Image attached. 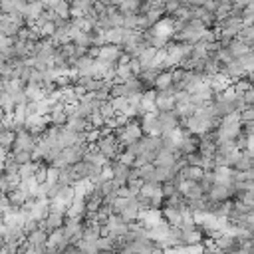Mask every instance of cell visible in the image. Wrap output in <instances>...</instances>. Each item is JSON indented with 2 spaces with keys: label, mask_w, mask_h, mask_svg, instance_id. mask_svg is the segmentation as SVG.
I'll list each match as a JSON object with an SVG mask.
<instances>
[{
  "label": "cell",
  "mask_w": 254,
  "mask_h": 254,
  "mask_svg": "<svg viewBox=\"0 0 254 254\" xmlns=\"http://www.w3.org/2000/svg\"><path fill=\"white\" fill-rule=\"evenodd\" d=\"M95 145H97V149L107 157V159H117V155L123 151V147L119 145V141H117V137H115V133H109V135H103V137H99L97 141H95Z\"/></svg>",
  "instance_id": "6da1fadb"
},
{
  "label": "cell",
  "mask_w": 254,
  "mask_h": 254,
  "mask_svg": "<svg viewBox=\"0 0 254 254\" xmlns=\"http://www.w3.org/2000/svg\"><path fill=\"white\" fill-rule=\"evenodd\" d=\"M208 200L212 202H224V200H234V187L232 185H222V183H214L208 192H206Z\"/></svg>",
  "instance_id": "7a4b0ae2"
},
{
  "label": "cell",
  "mask_w": 254,
  "mask_h": 254,
  "mask_svg": "<svg viewBox=\"0 0 254 254\" xmlns=\"http://www.w3.org/2000/svg\"><path fill=\"white\" fill-rule=\"evenodd\" d=\"M36 143H38V137H34L28 129H20L16 131V141H14V147L12 151H34L36 149Z\"/></svg>",
  "instance_id": "3957f363"
},
{
  "label": "cell",
  "mask_w": 254,
  "mask_h": 254,
  "mask_svg": "<svg viewBox=\"0 0 254 254\" xmlns=\"http://www.w3.org/2000/svg\"><path fill=\"white\" fill-rule=\"evenodd\" d=\"M141 129L143 135H159L161 137V121H159V113H145L141 117Z\"/></svg>",
  "instance_id": "277c9868"
},
{
  "label": "cell",
  "mask_w": 254,
  "mask_h": 254,
  "mask_svg": "<svg viewBox=\"0 0 254 254\" xmlns=\"http://www.w3.org/2000/svg\"><path fill=\"white\" fill-rule=\"evenodd\" d=\"M125 52L121 50V46H115V44H105L99 48L97 52V58L95 60H103V62H111V64H117L121 60Z\"/></svg>",
  "instance_id": "5b68a950"
},
{
  "label": "cell",
  "mask_w": 254,
  "mask_h": 254,
  "mask_svg": "<svg viewBox=\"0 0 254 254\" xmlns=\"http://www.w3.org/2000/svg\"><path fill=\"white\" fill-rule=\"evenodd\" d=\"M177 151L181 153V155H190V153H194V151H198V135H192L190 131H187L185 129V133H183V139L179 141V145H177Z\"/></svg>",
  "instance_id": "8992f818"
},
{
  "label": "cell",
  "mask_w": 254,
  "mask_h": 254,
  "mask_svg": "<svg viewBox=\"0 0 254 254\" xmlns=\"http://www.w3.org/2000/svg\"><path fill=\"white\" fill-rule=\"evenodd\" d=\"M64 222H65V214L50 212L46 218L38 220V228H42V230H46V232L50 234V232H54L56 228H62V226H64Z\"/></svg>",
  "instance_id": "52a82bcc"
},
{
  "label": "cell",
  "mask_w": 254,
  "mask_h": 254,
  "mask_svg": "<svg viewBox=\"0 0 254 254\" xmlns=\"http://www.w3.org/2000/svg\"><path fill=\"white\" fill-rule=\"evenodd\" d=\"M83 232V220L81 218H65L64 222V234L69 238V242H77Z\"/></svg>",
  "instance_id": "ba28073f"
},
{
  "label": "cell",
  "mask_w": 254,
  "mask_h": 254,
  "mask_svg": "<svg viewBox=\"0 0 254 254\" xmlns=\"http://www.w3.org/2000/svg\"><path fill=\"white\" fill-rule=\"evenodd\" d=\"M111 173H113V181L119 185V187H125L127 181H129V173H131V167L123 165L121 161H111Z\"/></svg>",
  "instance_id": "9c48e42d"
},
{
  "label": "cell",
  "mask_w": 254,
  "mask_h": 254,
  "mask_svg": "<svg viewBox=\"0 0 254 254\" xmlns=\"http://www.w3.org/2000/svg\"><path fill=\"white\" fill-rule=\"evenodd\" d=\"M161 212H163L165 222H169L171 226H181V224H183V210H181V208H175V206H161Z\"/></svg>",
  "instance_id": "30bf717a"
},
{
  "label": "cell",
  "mask_w": 254,
  "mask_h": 254,
  "mask_svg": "<svg viewBox=\"0 0 254 254\" xmlns=\"http://www.w3.org/2000/svg\"><path fill=\"white\" fill-rule=\"evenodd\" d=\"M26 240H28L34 248L44 250V248L48 246V232H46V230H42V228H36L34 232H30V234L26 236Z\"/></svg>",
  "instance_id": "8fae6325"
},
{
  "label": "cell",
  "mask_w": 254,
  "mask_h": 254,
  "mask_svg": "<svg viewBox=\"0 0 254 254\" xmlns=\"http://www.w3.org/2000/svg\"><path fill=\"white\" fill-rule=\"evenodd\" d=\"M226 48H228V52H230L234 58H242V56H246V54L250 52V44H246V42L240 40V38H232Z\"/></svg>",
  "instance_id": "7c38bea8"
},
{
  "label": "cell",
  "mask_w": 254,
  "mask_h": 254,
  "mask_svg": "<svg viewBox=\"0 0 254 254\" xmlns=\"http://www.w3.org/2000/svg\"><path fill=\"white\" fill-rule=\"evenodd\" d=\"M155 105H157V111H159V113H163V111H175V107H177V99H175V95H163V93H157V101H155Z\"/></svg>",
  "instance_id": "4fadbf2b"
},
{
  "label": "cell",
  "mask_w": 254,
  "mask_h": 254,
  "mask_svg": "<svg viewBox=\"0 0 254 254\" xmlns=\"http://www.w3.org/2000/svg\"><path fill=\"white\" fill-rule=\"evenodd\" d=\"M204 175V169L202 167H196V165H187L181 169V177L185 181H200Z\"/></svg>",
  "instance_id": "5bb4252c"
},
{
  "label": "cell",
  "mask_w": 254,
  "mask_h": 254,
  "mask_svg": "<svg viewBox=\"0 0 254 254\" xmlns=\"http://www.w3.org/2000/svg\"><path fill=\"white\" fill-rule=\"evenodd\" d=\"M44 10H46V8H44V4H42L40 0H34V2H28V4H26L24 16H26V20H38V18H40V14H42Z\"/></svg>",
  "instance_id": "9a60e30c"
},
{
  "label": "cell",
  "mask_w": 254,
  "mask_h": 254,
  "mask_svg": "<svg viewBox=\"0 0 254 254\" xmlns=\"http://www.w3.org/2000/svg\"><path fill=\"white\" fill-rule=\"evenodd\" d=\"M123 38H125V28H111V30L105 32V44L121 46L123 44Z\"/></svg>",
  "instance_id": "2e32d148"
},
{
  "label": "cell",
  "mask_w": 254,
  "mask_h": 254,
  "mask_svg": "<svg viewBox=\"0 0 254 254\" xmlns=\"http://www.w3.org/2000/svg\"><path fill=\"white\" fill-rule=\"evenodd\" d=\"M173 85V75H171V69H165L159 73L157 77V83H155V89L157 91H163V89H169Z\"/></svg>",
  "instance_id": "e0dca14e"
},
{
  "label": "cell",
  "mask_w": 254,
  "mask_h": 254,
  "mask_svg": "<svg viewBox=\"0 0 254 254\" xmlns=\"http://www.w3.org/2000/svg\"><path fill=\"white\" fill-rule=\"evenodd\" d=\"M46 117H48L50 125H65V123H67V113H65V109L50 111V113H48Z\"/></svg>",
  "instance_id": "ac0fdd59"
},
{
  "label": "cell",
  "mask_w": 254,
  "mask_h": 254,
  "mask_svg": "<svg viewBox=\"0 0 254 254\" xmlns=\"http://www.w3.org/2000/svg\"><path fill=\"white\" fill-rule=\"evenodd\" d=\"M36 30H38L40 38H52V36H54V32H56L58 28H56V24H54V22H42V24H38V26H36Z\"/></svg>",
  "instance_id": "d6986e66"
},
{
  "label": "cell",
  "mask_w": 254,
  "mask_h": 254,
  "mask_svg": "<svg viewBox=\"0 0 254 254\" xmlns=\"http://www.w3.org/2000/svg\"><path fill=\"white\" fill-rule=\"evenodd\" d=\"M36 169H38V163L36 161H30V163H24V165H20V179L24 181V179H30V177H34V173H36Z\"/></svg>",
  "instance_id": "ffe728a7"
},
{
  "label": "cell",
  "mask_w": 254,
  "mask_h": 254,
  "mask_svg": "<svg viewBox=\"0 0 254 254\" xmlns=\"http://www.w3.org/2000/svg\"><path fill=\"white\" fill-rule=\"evenodd\" d=\"M99 111H101V115L109 121V119H113L115 115H117V111H115V107H113V101L111 99H107V101H101V105H99Z\"/></svg>",
  "instance_id": "44dd1931"
},
{
  "label": "cell",
  "mask_w": 254,
  "mask_h": 254,
  "mask_svg": "<svg viewBox=\"0 0 254 254\" xmlns=\"http://www.w3.org/2000/svg\"><path fill=\"white\" fill-rule=\"evenodd\" d=\"M54 12L62 18H71V6H69V0H60L54 8Z\"/></svg>",
  "instance_id": "7402d4cb"
},
{
  "label": "cell",
  "mask_w": 254,
  "mask_h": 254,
  "mask_svg": "<svg viewBox=\"0 0 254 254\" xmlns=\"http://www.w3.org/2000/svg\"><path fill=\"white\" fill-rule=\"evenodd\" d=\"M10 157H12L18 165H24V163L34 161V157H32V153H30V151H12V153H10Z\"/></svg>",
  "instance_id": "603a6c76"
},
{
  "label": "cell",
  "mask_w": 254,
  "mask_h": 254,
  "mask_svg": "<svg viewBox=\"0 0 254 254\" xmlns=\"http://www.w3.org/2000/svg\"><path fill=\"white\" fill-rule=\"evenodd\" d=\"M236 38L244 40L246 44H252L254 42V24H244V28L240 30V34Z\"/></svg>",
  "instance_id": "cb8c5ba5"
},
{
  "label": "cell",
  "mask_w": 254,
  "mask_h": 254,
  "mask_svg": "<svg viewBox=\"0 0 254 254\" xmlns=\"http://www.w3.org/2000/svg\"><path fill=\"white\" fill-rule=\"evenodd\" d=\"M89 123H91V127H95V129H101L103 125H107V119L101 115V111L97 109V111H93L91 113V117H89Z\"/></svg>",
  "instance_id": "d4e9b609"
},
{
  "label": "cell",
  "mask_w": 254,
  "mask_h": 254,
  "mask_svg": "<svg viewBox=\"0 0 254 254\" xmlns=\"http://www.w3.org/2000/svg\"><path fill=\"white\" fill-rule=\"evenodd\" d=\"M135 159H137V157H135L133 153H129L127 149H123V151L117 155V161H121V163L127 165V167H133V165H135Z\"/></svg>",
  "instance_id": "484cf974"
},
{
  "label": "cell",
  "mask_w": 254,
  "mask_h": 254,
  "mask_svg": "<svg viewBox=\"0 0 254 254\" xmlns=\"http://www.w3.org/2000/svg\"><path fill=\"white\" fill-rule=\"evenodd\" d=\"M0 254H20V244L4 242V244H2V248H0Z\"/></svg>",
  "instance_id": "4316f807"
},
{
  "label": "cell",
  "mask_w": 254,
  "mask_h": 254,
  "mask_svg": "<svg viewBox=\"0 0 254 254\" xmlns=\"http://www.w3.org/2000/svg\"><path fill=\"white\" fill-rule=\"evenodd\" d=\"M240 121L246 123V121H254V105H248L246 109L240 111Z\"/></svg>",
  "instance_id": "83f0119b"
},
{
  "label": "cell",
  "mask_w": 254,
  "mask_h": 254,
  "mask_svg": "<svg viewBox=\"0 0 254 254\" xmlns=\"http://www.w3.org/2000/svg\"><path fill=\"white\" fill-rule=\"evenodd\" d=\"M242 99H244V103H246V105H254V85H252L248 91H244V93H242Z\"/></svg>",
  "instance_id": "f1b7e54d"
},
{
  "label": "cell",
  "mask_w": 254,
  "mask_h": 254,
  "mask_svg": "<svg viewBox=\"0 0 254 254\" xmlns=\"http://www.w3.org/2000/svg\"><path fill=\"white\" fill-rule=\"evenodd\" d=\"M40 2L44 4V8H46V10H54V8H56V4H58L60 0H40Z\"/></svg>",
  "instance_id": "f546056e"
},
{
  "label": "cell",
  "mask_w": 254,
  "mask_h": 254,
  "mask_svg": "<svg viewBox=\"0 0 254 254\" xmlns=\"http://www.w3.org/2000/svg\"><path fill=\"white\" fill-rule=\"evenodd\" d=\"M8 155H10V151H8L6 147H2V145H0V163H4V161L8 159Z\"/></svg>",
  "instance_id": "4dcf8cb0"
},
{
  "label": "cell",
  "mask_w": 254,
  "mask_h": 254,
  "mask_svg": "<svg viewBox=\"0 0 254 254\" xmlns=\"http://www.w3.org/2000/svg\"><path fill=\"white\" fill-rule=\"evenodd\" d=\"M149 254H165V250H163V248H155V250H151Z\"/></svg>",
  "instance_id": "1f68e13d"
},
{
  "label": "cell",
  "mask_w": 254,
  "mask_h": 254,
  "mask_svg": "<svg viewBox=\"0 0 254 254\" xmlns=\"http://www.w3.org/2000/svg\"><path fill=\"white\" fill-rule=\"evenodd\" d=\"M26 2H34V0H26Z\"/></svg>",
  "instance_id": "d6a6232c"
},
{
  "label": "cell",
  "mask_w": 254,
  "mask_h": 254,
  "mask_svg": "<svg viewBox=\"0 0 254 254\" xmlns=\"http://www.w3.org/2000/svg\"><path fill=\"white\" fill-rule=\"evenodd\" d=\"M115 254H117V252H115Z\"/></svg>",
  "instance_id": "836d02e7"
}]
</instances>
